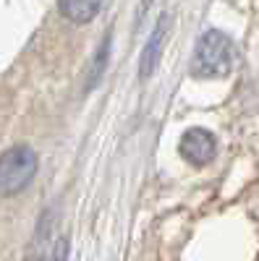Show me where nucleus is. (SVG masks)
<instances>
[{
    "instance_id": "obj_2",
    "label": "nucleus",
    "mask_w": 259,
    "mask_h": 261,
    "mask_svg": "<svg viewBox=\"0 0 259 261\" xmlns=\"http://www.w3.org/2000/svg\"><path fill=\"white\" fill-rule=\"evenodd\" d=\"M37 175V154L27 144L11 146L0 154V196L21 193Z\"/></svg>"
},
{
    "instance_id": "obj_4",
    "label": "nucleus",
    "mask_w": 259,
    "mask_h": 261,
    "mask_svg": "<svg viewBox=\"0 0 259 261\" xmlns=\"http://www.w3.org/2000/svg\"><path fill=\"white\" fill-rule=\"evenodd\" d=\"M165 29H168V16H162V18L157 21L155 32L149 34V42H147L144 55H142V63H139V73H142V79H149V76H152L155 65H157V60H160L162 42H165Z\"/></svg>"
},
{
    "instance_id": "obj_3",
    "label": "nucleus",
    "mask_w": 259,
    "mask_h": 261,
    "mask_svg": "<svg viewBox=\"0 0 259 261\" xmlns=\"http://www.w3.org/2000/svg\"><path fill=\"white\" fill-rule=\"evenodd\" d=\"M181 157L197 167H204L215 160V151H218V141H215L212 130L207 128H191L183 134L181 144H178Z\"/></svg>"
},
{
    "instance_id": "obj_6",
    "label": "nucleus",
    "mask_w": 259,
    "mask_h": 261,
    "mask_svg": "<svg viewBox=\"0 0 259 261\" xmlns=\"http://www.w3.org/2000/svg\"><path fill=\"white\" fill-rule=\"evenodd\" d=\"M66 256H68V241L60 238V241L55 243V248H53V256L48 261H66Z\"/></svg>"
},
{
    "instance_id": "obj_1",
    "label": "nucleus",
    "mask_w": 259,
    "mask_h": 261,
    "mask_svg": "<svg viewBox=\"0 0 259 261\" xmlns=\"http://www.w3.org/2000/svg\"><path fill=\"white\" fill-rule=\"evenodd\" d=\"M236 60H239V50H236L233 39L218 29H209L197 42V50L191 58V76L225 79L233 71Z\"/></svg>"
},
{
    "instance_id": "obj_5",
    "label": "nucleus",
    "mask_w": 259,
    "mask_h": 261,
    "mask_svg": "<svg viewBox=\"0 0 259 261\" xmlns=\"http://www.w3.org/2000/svg\"><path fill=\"white\" fill-rule=\"evenodd\" d=\"M58 6H60V13L68 21H74V24H86V21H92L100 13L102 0H58Z\"/></svg>"
}]
</instances>
